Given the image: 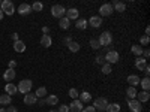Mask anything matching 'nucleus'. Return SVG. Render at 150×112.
Returning <instances> with one entry per match:
<instances>
[{"label": "nucleus", "instance_id": "f257e3e1", "mask_svg": "<svg viewBox=\"0 0 150 112\" xmlns=\"http://www.w3.org/2000/svg\"><path fill=\"white\" fill-rule=\"evenodd\" d=\"M0 9H2L3 12V15H14L15 14V6L12 2H9V0H3L2 5H0Z\"/></svg>", "mask_w": 150, "mask_h": 112}, {"label": "nucleus", "instance_id": "f03ea898", "mask_svg": "<svg viewBox=\"0 0 150 112\" xmlns=\"http://www.w3.org/2000/svg\"><path fill=\"white\" fill-rule=\"evenodd\" d=\"M32 87H33V82H32L30 79H23V81L18 84L17 90H18V93H21V94H27V93H30Z\"/></svg>", "mask_w": 150, "mask_h": 112}, {"label": "nucleus", "instance_id": "7ed1b4c3", "mask_svg": "<svg viewBox=\"0 0 150 112\" xmlns=\"http://www.w3.org/2000/svg\"><path fill=\"white\" fill-rule=\"evenodd\" d=\"M107 105H108L107 97H98V99H95V102H93V108L96 111H99V112H104Z\"/></svg>", "mask_w": 150, "mask_h": 112}, {"label": "nucleus", "instance_id": "20e7f679", "mask_svg": "<svg viewBox=\"0 0 150 112\" xmlns=\"http://www.w3.org/2000/svg\"><path fill=\"white\" fill-rule=\"evenodd\" d=\"M98 42H99V45H101V46H108V45H111V42H112L111 33H110V32H104L101 36H99Z\"/></svg>", "mask_w": 150, "mask_h": 112}, {"label": "nucleus", "instance_id": "39448f33", "mask_svg": "<svg viewBox=\"0 0 150 112\" xmlns=\"http://www.w3.org/2000/svg\"><path fill=\"white\" fill-rule=\"evenodd\" d=\"M65 14H66V9L62 6V5H54L53 8H51V15L54 17V18H63L65 17Z\"/></svg>", "mask_w": 150, "mask_h": 112}, {"label": "nucleus", "instance_id": "423d86ee", "mask_svg": "<svg viewBox=\"0 0 150 112\" xmlns=\"http://www.w3.org/2000/svg\"><path fill=\"white\" fill-rule=\"evenodd\" d=\"M105 61L108 64H114L119 61V52L111 49V51H107V55H105Z\"/></svg>", "mask_w": 150, "mask_h": 112}, {"label": "nucleus", "instance_id": "0eeeda50", "mask_svg": "<svg viewBox=\"0 0 150 112\" xmlns=\"http://www.w3.org/2000/svg\"><path fill=\"white\" fill-rule=\"evenodd\" d=\"M112 12H114V10H112V6L110 3H105V5H102L101 8H99V14H101L99 17H101V18L102 17H110Z\"/></svg>", "mask_w": 150, "mask_h": 112}, {"label": "nucleus", "instance_id": "6e6552de", "mask_svg": "<svg viewBox=\"0 0 150 112\" xmlns=\"http://www.w3.org/2000/svg\"><path fill=\"white\" fill-rule=\"evenodd\" d=\"M128 106L132 112H141L143 108H141V103L137 100V99H131V100H128Z\"/></svg>", "mask_w": 150, "mask_h": 112}, {"label": "nucleus", "instance_id": "1a4fd4ad", "mask_svg": "<svg viewBox=\"0 0 150 112\" xmlns=\"http://www.w3.org/2000/svg\"><path fill=\"white\" fill-rule=\"evenodd\" d=\"M83 108H84V106H83V102L80 100V99H75V100L69 105V111H71V112H81Z\"/></svg>", "mask_w": 150, "mask_h": 112}, {"label": "nucleus", "instance_id": "9d476101", "mask_svg": "<svg viewBox=\"0 0 150 112\" xmlns=\"http://www.w3.org/2000/svg\"><path fill=\"white\" fill-rule=\"evenodd\" d=\"M66 18L71 21V20H78V17H80V12H78V9L77 8H69L68 10H66Z\"/></svg>", "mask_w": 150, "mask_h": 112}, {"label": "nucleus", "instance_id": "9b49d317", "mask_svg": "<svg viewBox=\"0 0 150 112\" xmlns=\"http://www.w3.org/2000/svg\"><path fill=\"white\" fill-rule=\"evenodd\" d=\"M30 12H32V6H30L29 3H21V5L18 6V14H20V15L26 17V15L30 14Z\"/></svg>", "mask_w": 150, "mask_h": 112}, {"label": "nucleus", "instance_id": "f8f14e48", "mask_svg": "<svg viewBox=\"0 0 150 112\" xmlns=\"http://www.w3.org/2000/svg\"><path fill=\"white\" fill-rule=\"evenodd\" d=\"M87 24H89V26H92L93 29H98V27H101V24H102V18L93 15L89 21H87Z\"/></svg>", "mask_w": 150, "mask_h": 112}, {"label": "nucleus", "instance_id": "ddd939ff", "mask_svg": "<svg viewBox=\"0 0 150 112\" xmlns=\"http://www.w3.org/2000/svg\"><path fill=\"white\" fill-rule=\"evenodd\" d=\"M24 103L29 105V106L36 105V103H38V97H36L35 94H32V93H27L26 96H24Z\"/></svg>", "mask_w": 150, "mask_h": 112}, {"label": "nucleus", "instance_id": "4468645a", "mask_svg": "<svg viewBox=\"0 0 150 112\" xmlns=\"http://www.w3.org/2000/svg\"><path fill=\"white\" fill-rule=\"evenodd\" d=\"M147 66V60L146 58H143V57H137L135 58V67L138 69V70H144V67Z\"/></svg>", "mask_w": 150, "mask_h": 112}, {"label": "nucleus", "instance_id": "2eb2a0df", "mask_svg": "<svg viewBox=\"0 0 150 112\" xmlns=\"http://www.w3.org/2000/svg\"><path fill=\"white\" fill-rule=\"evenodd\" d=\"M5 91H6V94H8V96H14V94H17V93H18L17 85H15V84H11V82H8V84L5 85Z\"/></svg>", "mask_w": 150, "mask_h": 112}, {"label": "nucleus", "instance_id": "dca6fc26", "mask_svg": "<svg viewBox=\"0 0 150 112\" xmlns=\"http://www.w3.org/2000/svg\"><path fill=\"white\" fill-rule=\"evenodd\" d=\"M41 45L44 46V48H50L53 45V39H51V36L50 34H44V36H41Z\"/></svg>", "mask_w": 150, "mask_h": 112}, {"label": "nucleus", "instance_id": "f3484780", "mask_svg": "<svg viewBox=\"0 0 150 112\" xmlns=\"http://www.w3.org/2000/svg\"><path fill=\"white\" fill-rule=\"evenodd\" d=\"M3 79H5L6 82L14 81V79H15V70H14V69H8V70L3 73Z\"/></svg>", "mask_w": 150, "mask_h": 112}, {"label": "nucleus", "instance_id": "a211bd4d", "mask_svg": "<svg viewBox=\"0 0 150 112\" xmlns=\"http://www.w3.org/2000/svg\"><path fill=\"white\" fill-rule=\"evenodd\" d=\"M128 84L135 88L137 85H140V76H138V75H129V76H128Z\"/></svg>", "mask_w": 150, "mask_h": 112}, {"label": "nucleus", "instance_id": "6ab92c4d", "mask_svg": "<svg viewBox=\"0 0 150 112\" xmlns=\"http://www.w3.org/2000/svg\"><path fill=\"white\" fill-rule=\"evenodd\" d=\"M57 102H59V97H57L56 94H50V96L45 97V103L50 105V106H56Z\"/></svg>", "mask_w": 150, "mask_h": 112}, {"label": "nucleus", "instance_id": "aec40b11", "mask_svg": "<svg viewBox=\"0 0 150 112\" xmlns=\"http://www.w3.org/2000/svg\"><path fill=\"white\" fill-rule=\"evenodd\" d=\"M112 10H117V12H125V9H126V5H125L123 2H112Z\"/></svg>", "mask_w": 150, "mask_h": 112}, {"label": "nucleus", "instance_id": "412c9836", "mask_svg": "<svg viewBox=\"0 0 150 112\" xmlns=\"http://www.w3.org/2000/svg\"><path fill=\"white\" fill-rule=\"evenodd\" d=\"M14 49L17 52H24L26 51V43L23 41H17V42H14Z\"/></svg>", "mask_w": 150, "mask_h": 112}, {"label": "nucleus", "instance_id": "4be33fe9", "mask_svg": "<svg viewBox=\"0 0 150 112\" xmlns=\"http://www.w3.org/2000/svg\"><path fill=\"white\" fill-rule=\"evenodd\" d=\"M137 100H138L140 103H143V102H147L149 99H150V94H149V91H141V93H137Z\"/></svg>", "mask_w": 150, "mask_h": 112}, {"label": "nucleus", "instance_id": "5701e85b", "mask_svg": "<svg viewBox=\"0 0 150 112\" xmlns=\"http://www.w3.org/2000/svg\"><path fill=\"white\" fill-rule=\"evenodd\" d=\"M11 102H12V97L8 96L6 93L0 96V105L2 106H8V105H11Z\"/></svg>", "mask_w": 150, "mask_h": 112}, {"label": "nucleus", "instance_id": "b1692460", "mask_svg": "<svg viewBox=\"0 0 150 112\" xmlns=\"http://www.w3.org/2000/svg\"><path fill=\"white\" fill-rule=\"evenodd\" d=\"M105 111L107 112H120V105L119 103H108Z\"/></svg>", "mask_w": 150, "mask_h": 112}, {"label": "nucleus", "instance_id": "393cba45", "mask_svg": "<svg viewBox=\"0 0 150 112\" xmlns=\"http://www.w3.org/2000/svg\"><path fill=\"white\" fill-rule=\"evenodd\" d=\"M59 26H60V29H63V30H68L69 27H71V21L66 18V17H63V18H60V22H59Z\"/></svg>", "mask_w": 150, "mask_h": 112}, {"label": "nucleus", "instance_id": "a878e982", "mask_svg": "<svg viewBox=\"0 0 150 112\" xmlns=\"http://www.w3.org/2000/svg\"><path fill=\"white\" fill-rule=\"evenodd\" d=\"M89 24H87V20L81 18V20H77V24H75V27H77L78 30H84Z\"/></svg>", "mask_w": 150, "mask_h": 112}, {"label": "nucleus", "instance_id": "bb28decb", "mask_svg": "<svg viewBox=\"0 0 150 112\" xmlns=\"http://www.w3.org/2000/svg\"><path fill=\"white\" fill-rule=\"evenodd\" d=\"M35 96H36L38 99H44V97L47 96V88H45V87H39V88L36 90Z\"/></svg>", "mask_w": 150, "mask_h": 112}, {"label": "nucleus", "instance_id": "cd10ccee", "mask_svg": "<svg viewBox=\"0 0 150 112\" xmlns=\"http://www.w3.org/2000/svg\"><path fill=\"white\" fill-rule=\"evenodd\" d=\"M68 48H69V51H71V52H78L81 46H80L78 42H74V41H72V42L68 45Z\"/></svg>", "mask_w": 150, "mask_h": 112}, {"label": "nucleus", "instance_id": "c85d7f7f", "mask_svg": "<svg viewBox=\"0 0 150 112\" xmlns=\"http://www.w3.org/2000/svg\"><path fill=\"white\" fill-rule=\"evenodd\" d=\"M131 49H132V52H134L137 57H141V54H143V48H141V45H132Z\"/></svg>", "mask_w": 150, "mask_h": 112}, {"label": "nucleus", "instance_id": "c756f323", "mask_svg": "<svg viewBox=\"0 0 150 112\" xmlns=\"http://www.w3.org/2000/svg\"><path fill=\"white\" fill-rule=\"evenodd\" d=\"M140 85L144 88V91H149V88H150V79H149V76H146L144 79H140Z\"/></svg>", "mask_w": 150, "mask_h": 112}, {"label": "nucleus", "instance_id": "7c9ffc66", "mask_svg": "<svg viewBox=\"0 0 150 112\" xmlns=\"http://www.w3.org/2000/svg\"><path fill=\"white\" fill-rule=\"evenodd\" d=\"M80 97H81L80 100H81V102H86V103L92 100V94H90V93H87V91H83V93L80 94Z\"/></svg>", "mask_w": 150, "mask_h": 112}, {"label": "nucleus", "instance_id": "2f4dec72", "mask_svg": "<svg viewBox=\"0 0 150 112\" xmlns=\"http://www.w3.org/2000/svg\"><path fill=\"white\" fill-rule=\"evenodd\" d=\"M126 94H128V97H129V99H135V97H137V90L134 88V87H128ZM129 99H128V100H129Z\"/></svg>", "mask_w": 150, "mask_h": 112}, {"label": "nucleus", "instance_id": "473e14b6", "mask_svg": "<svg viewBox=\"0 0 150 112\" xmlns=\"http://www.w3.org/2000/svg\"><path fill=\"white\" fill-rule=\"evenodd\" d=\"M32 6V10H36V12H41L42 9H44V5L41 3V2H35L33 5H30Z\"/></svg>", "mask_w": 150, "mask_h": 112}, {"label": "nucleus", "instance_id": "72a5a7b5", "mask_svg": "<svg viewBox=\"0 0 150 112\" xmlns=\"http://www.w3.org/2000/svg\"><path fill=\"white\" fill-rule=\"evenodd\" d=\"M111 72H112V67H111V64H108V63L102 64V73H104V75H110Z\"/></svg>", "mask_w": 150, "mask_h": 112}, {"label": "nucleus", "instance_id": "f704fd0d", "mask_svg": "<svg viewBox=\"0 0 150 112\" xmlns=\"http://www.w3.org/2000/svg\"><path fill=\"white\" fill-rule=\"evenodd\" d=\"M69 97H72L74 100H75V99H78V97H80L78 90H77V88H71V90H69Z\"/></svg>", "mask_w": 150, "mask_h": 112}, {"label": "nucleus", "instance_id": "c9c22d12", "mask_svg": "<svg viewBox=\"0 0 150 112\" xmlns=\"http://www.w3.org/2000/svg\"><path fill=\"white\" fill-rule=\"evenodd\" d=\"M95 61H96L98 64H101V66L107 63V61H105V55H102V54H99V55L96 57V60H95Z\"/></svg>", "mask_w": 150, "mask_h": 112}, {"label": "nucleus", "instance_id": "e433bc0d", "mask_svg": "<svg viewBox=\"0 0 150 112\" xmlns=\"http://www.w3.org/2000/svg\"><path fill=\"white\" fill-rule=\"evenodd\" d=\"M90 46H92L93 49H99V48H101V45H99L98 39H90Z\"/></svg>", "mask_w": 150, "mask_h": 112}, {"label": "nucleus", "instance_id": "4c0bfd02", "mask_svg": "<svg viewBox=\"0 0 150 112\" xmlns=\"http://www.w3.org/2000/svg\"><path fill=\"white\" fill-rule=\"evenodd\" d=\"M149 42H150L149 36H141V37H140V43H141V45L146 46V45H149Z\"/></svg>", "mask_w": 150, "mask_h": 112}, {"label": "nucleus", "instance_id": "58836bf2", "mask_svg": "<svg viewBox=\"0 0 150 112\" xmlns=\"http://www.w3.org/2000/svg\"><path fill=\"white\" fill-rule=\"evenodd\" d=\"M57 111H59V112H69V106H68V105H60Z\"/></svg>", "mask_w": 150, "mask_h": 112}, {"label": "nucleus", "instance_id": "ea45409f", "mask_svg": "<svg viewBox=\"0 0 150 112\" xmlns=\"http://www.w3.org/2000/svg\"><path fill=\"white\" fill-rule=\"evenodd\" d=\"M8 66H9L8 69H14V70H15V67H17V61H15V60H9Z\"/></svg>", "mask_w": 150, "mask_h": 112}, {"label": "nucleus", "instance_id": "a19ab883", "mask_svg": "<svg viewBox=\"0 0 150 112\" xmlns=\"http://www.w3.org/2000/svg\"><path fill=\"white\" fill-rule=\"evenodd\" d=\"M81 112H96V109L93 106H86V108H83Z\"/></svg>", "mask_w": 150, "mask_h": 112}, {"label": "nucleus", "instance_id": "79ce46f5", "mask_svg": "<svg viewBox=\"0 0 150 112\" xmlns=\"http://www.w3.org/2000/svg\"><path fill=\"white\" fill-rule=\"evenodd\" d=\"M143 55H144L143 58H146V60H147V58H149V55H150V51H149V49H143Z\"/></svg>", "mask_w": 150, "mask_h": 112}, {"label": "nucleus", "instance_id": "37998d69", "mask_svg": "<svg viewBox=\"0 0 150 112\" xmlns=\"http://www.w3.org/2000/svg\"><path fill=\"white\" fill-rule=\"evenodd\" d=\"M6 112H18V109H17L15 106H9V108L6 109Z\"/></svg>", "mask_w": 150, "mask_h": 112}, {"label": "nucleus", "instance_id": "c03bdc74", "mask_svg": "<svg viewBox=\"0 0 150 112\" xmlns=\"http://www.w3.org/2000/svg\"><path fill=\"white\" fill-rule=\"evenodd\" d=\"M11 37H12V41H14V42L20 41V39H18V33H12V36H11Z\"/></svg>", "mask_w": 150, "mask_h": 112}, {"label": "nucleus", "instance_id": "a18cd8bd", "mask_svg": "<svg viewBox=\"0 0 150 112\" xmlns=\"http://www.w3.org/2000/svg\"><path fill=\"white\" fill-rule=\"evenodd\" d=\"M38 105L44 106V105H45V97H44V99H39V100H38Z\"/></svg>", "mask_w": 150, "mask_h": 112}, {"label": "nucleus", "instance_id": "49530a36", "mask_svg": "<svg viewBox=\"0 0 150 112\" xmlns=\"http://www.w3.org/2000/svg\"><path fill=\"white\" fill-rule=\"evenodd\" d=\"M143 72H144V73H146V76H149V75H150V67H149V66H146V67H144V70H143Z\"/></svg>", "mask_w": 150, "mask_h": 112}, {"label": "nucleus", "instance_id": "de8ad7c7", "mask_svg": "<svg viewBox=\"0 0 150 112\" xmlns=\"http://www.w3.org/2000/svg\"><path fill=\"white\" fill-rule=\"evenodd\" d=\"M42 33H44V34H48V33H50V27H47V26L42 27Z\"/></svg>", "mask_w": 150, "mask_h": 112}, {"label": "nucleus", "instance_id": "09e8293b", "mask_svg": "<svg viewBox=\"0 0 150 112\" xmlns=\"http://www.w3.org/2000/svg\"><path fill=\"white\" fill-rule=\"evenodd\" d=\"M150 34V29L149 27H146V36H149Z\"/></svg>", "mask_w": 150, "mask_h": 112}, {"label": "nucleus", "instance_id": "8fccbe9b", "mask_svg": "<svg viewBox=\"0 0 150 112\" xmlns=\"http://www.w3.org/2000/svg\"><path fill=\"white\" fill-rule=\"evenodd\" d=\"M3 18V12H2V9H0V20Z\"/></svg>", "mask_w": 150, "mask_h": 112}, {"label": "nucleus", "instance_id": "3c124183", "mask_svg": "<svg viewBox=\"0 0 150 112\" xmlns=\"http://www.w3.org/2000/svg\"><path fill=\"white\" fill-rule=\"evenodd\" d=\"M0 112H6V109L5 108H0Z\"/></svg>", "mask_w": 150, "mask_h": 112}, {"label": "nucleus", "instance_id": "603ef678", "mask_svg": "<svg viewBox=\"0 0 150 112\" xmlns=\"http://www.w3.org/2000/svg\"><path fill=\"white\" fill-rule=\"evenodd\" d=\"M50 112H59V111H56V109H51V111H50Z\"/></svg>", "mask_w": 150, "mask_h": 112}, {"label": "nucleus", "instance_id": "864d4df0", "mask_svg": "<svg viewBox=\"0 0 150 112\" xmlns=\"http://www.w3.org/2000/svg\"><path fill=\"white\" fill-rule=\"evenodd\" d=\"M0 5H2V2H0Z\"/></svg>", "mask_w": 150, "mask_h": 112}]
</instances>
